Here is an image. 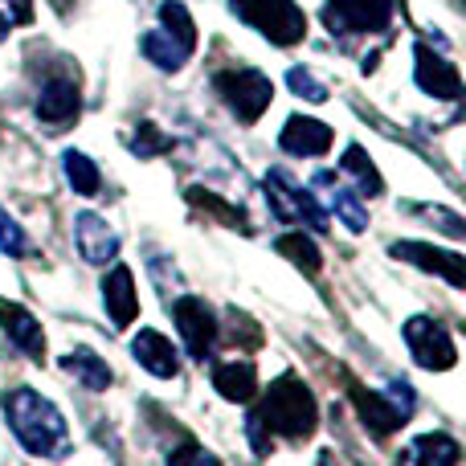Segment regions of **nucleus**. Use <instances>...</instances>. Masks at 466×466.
Wrapping results in <instances>:
<instances>
[{"label":"nucleus","instance_id":"1","mask_svg":"<svg viewBox=\"0 0 466 466\" xmlns=\"http://www.w3.org/2000/svg\"><path fill=\"white\" fill-rule=\"evenodd\" d=\"M5 421L16 434V442L37 459H62L70 451V430L66 418L54 410V401H46L33 389H13L5 397Z\"/></svg>","mask_w":466,"mask_h":466},{"label":"nucleus","instance_id":"2","mask_svg":"<svg viewBox=\"0 0 466 466\" xmlns=\"http://www.w3.org/2000/svg\"><path fill=\"white\" fill-rule=\"evenodd\" d=\"M249 418L266 430V434L279 438H311L319 410H315L311 389L299 377H279L262 397V410H254Z\"/></svg>","mask_w":466,"mask_h":466},{"label":"nucleus","instance_id":"3","mask_svg":"<svg viewBox=\"0 0 466 466\" xmlns=\"http://www.w3.org/2000/svg\"><path fill=\"white\" fill-rule=\"evenodd\" d=\"M139 49H144V57L156 66V70H164V74L185 70L193 49H197V25H193V16H188V8L180 5V0H164L160 29L144 33Z\"/></svg>","mask_w":466,"mask_h":466},{"label":"nucleus","instance_id":"4","mask_svg":"<svg viewBox=\"0 0 466 466\" xmlns=\"http://www.w3.org/2000/svg\"><path fill=\"white\" fill-rule=\"evenodd\" d=\"M229 8L274 46H299L307 37V16L295 0H229Z\"/></svg>","mask_w":466,"mask_h":466},{"label":"nucleus","instance_id":"5","mask_svg":"<svg viewBox=\"0 0 466 466\" xmlns=\"http://www.w3.org/2000/svg\"><path fill=\"white\" fill-rule=\"evenodd\" d=\"M352 401L360 410V421L372 430V434H393L405 421L413 418V389L405 385L401 377L389 380L385 393H364V389H352Z\"/></svg>","mask_w":466,"mask_h":466},{"label":"nucleus","instance_id":"6","mask_svg":"<svg viewBox=\"0 0 466 466\" xmlns=\"http://www.w3.org/2000/svg\"><path fill=\"white\" fill-rule=\"evenodd\" d=\"M262 193L266 201H270V213L279 221H299V226H311V229H323L328 226V213H323V205L315 201L311 193H307L303 185H295V177H287L282 168H270L262 177Z\"/></svg>","mask_w":466,"mask_h":466},{"label":"nucleus","instance_id":"7","mask_svg":"<svg viewBox=\"0 0 466 466\" xmlns=\"http://www.w3.org/2000/svg\"><path fill=\"white\" fill-rule=\"evenodd\" d=\"M405 344H410V356L426 372H451L454 364H459V344H454V336L438 319H430V315L405 319Z\"/></svg>","mask_w":466,"mask_h":466},{"label":"nucleus","instance_id":"8","mask_svg":"<svg viewBox=\"0 0 466 466\" xmlns=\"http://www.w3.org/2000/svg\"><path fill=\"white\" fill-rule=\"evenodd\" d=\"M213 86H218V95L226 98V106L241 123H254L274 98V86L262 70H226L213 78Z\"/></svg>","mask_w":466,"mask_h":466},{"label":"nucleus","instance_id":"9","mask_svg":"<svg viewBox=\"0 0 466 466\" xmlns=\"http://www.w3.org/2000/svg\"><path fill=\"white\" fill-rule=\"evenodd\" d=\"M393 21V0H328L323 5V25L339 37L352 33H380Z\"/></svg>","mask_w":466,"mask_h":466},{"label":"nucleus","instance_id":"10","mask_svg":"<svg viewBox=\"0 0 466 466\" xmlns=\"http://www.w3.org/2000/svg\"><path fill=\"white\" fill-rule=\"evenodd\" d=\"M172 319H177V331H180V344L188 348V356L193 360L205 364V356L213 352V344H218V315H213V307L205 303V299H177L172 303Z\"/></svg>","mask_w":466,"mask_h":466},{"label":"nucleus","instance_id":"11","mask_svg":"<svg viewBox=\"0 0 466 466\" xmlns=\"http://www.w3.org/2000/svg\"><path fill=\"white\" fill-rule=\"evenodd\" d=\"M37 119L49 127H66V123L78 119V78L70 70L46 74L37 90Z\"/></svg>","mask_w":466,"mask_h":466},{"label":"nucleus","instance_id":"12","mask_svg":"<svg viewBox=\"0 0 466 466\" xmlns=\"http://www.w3.org/2000/svg\"><path fill=\"white\" fill-rule=\"evenodd\" d=\"M413 82H418L426 95L446 98V103L462 98V74H459V66H451L442 54H434V49H426V46H413Z\"/></svg>","mask_w":466,"mask_h":466},{"label":"nucleus","instance_id":"13","mask_svg":"<svg viewBox=\"0 0 466 466\" xmlns=\"http://www.w3.org/2000/svg\"><path fill=\"white\" fill-rule=\"evenodd\" d=\"M389 254L405 258V262L421 266V270H430V274H438V279H446L451 287H462V282H466V262H462L459 249L426 246V241H393V246H389Z\"/></svg>","mask_w":466,"mask_h":466},{"label":"nucleus","instance_id":"14","mask_svg":"<svg viewBox=\"0 0 466 466\" xmlns=\"http://www.w3.org/2000/svg\"><path fill=\"white\" fill-rule=\"evenodd\" d=\"M0 328H5L8 344H13L21 356H29V360H37V364L46 360V331H41V323L33 319L21 303L0 299Z\"/></svg>","mask_w":466,"mask_h":466},{"label":"nucleus","instance_id":"15","mask_svg":"<svg viewBox=\"0 0 466 466\" xmlns=\"http://www.w3.org/2000/svg\"><path fill=\"white\" fill-rule=\"evenodd\" d=\"M131 356L139 360V369H147L152 377L160 380H172L180 372V356H177V344H172L168 336H160V331L144 328L131 336Z\"/></svg>","mask_w":466,"mask_h":466},{"label":"nucleus","instance_id":"16","mask_svg":"<svg viewBox=\"0 0 466 466\" xmlns=\"http://www.w3.org/2000/svg\"><path fill=\"white\" fill-rule=\"evenodd\" d=\"M74 238H78V254L86 258L90 266H106L115 254H119V233L90 209L78 213V221H74Z\"/></svg>","mask_w":466,"mask_h":466},{"label":"nucleus","instance_id":"17","mask_svg":"<svg viewBox=\"0 0 466 466\" xmlns=\"http://www.w3.org/2000/svg\"><path fill=\"white\" fill-rule=\"evenodd\" d=\"M331 139H336V131L328 123L311 119V115H290L279 136V147H287L290 156H323L331 147Z\"/></svg>","mask_w":466,"mask_h":466},{"label":"nucleus","instance_id":"18","mask_svg":"<svg viewBox=\"0 0 466 466\" xmlns=\"http://www.w3.org/2000/svg\"><path fill=\"white\" fill-rule=\"evenodd\" d=\"M103 307H106V315H111L115 328H127V323L136 319L139 299H136V279H131L127 266L106 270V279H103Z\"/></svg>","mask_w":466,"mask_h":466},{"label":"nucleus","instance_id":"19","mask_svg":"<svg viewBox=\"0 0 466 466\" xmlns=\"http://www.w3.org/2000/svg\"><path fill=\"white\" fill-rule=\"evenodd\" d=\"M462 446L451 434H421L401 451L397 466H459Z\"/></svg>","mask_w":466,"mask_h":466},{"label":"nucleus","instance_id":"20","mask_svg":"<svg viewBox=\"0 0 466 466\" xmlns=\"http://www.w3.org/2000/svg\"><path fill=\"white\" fill-rule=\"evenodd\" d=\"M315 185L328 193V205L336 209V218L344 221L348 229H352V233H364V229H369V213H364L360 197L348 193L344 185H336V172H319V177H315Z\"/></svg>","mask_w":466,"mask_h":466},{"label":"nucleus","instance_id":"21","mask_svg":"<svg viewBox=\"0 0 466 466\" xmlns=\"http://www.w3.org/2000/svg\"><path fill=\"white\" fill-rule=\"evenodd\" d=\"M213 389H218L226 401H249V397L258 393V372H254V364H246V360H226V364H218L213 369Z\"/></svg>","mask_w":466,"mask_h":466},{"label":"nucleus","instance_id":"22","mask_svg":"<svg viewBox=\"0 0 466 466\" xmlns=\"http://www.w3.org/2000/svg\"><path fill=\"white\" fill-rule=\"evenodd\" d=\"M62 369L74 372V377H78V385L95 389V393H98V389H111V380H115L111 364H106L98 352H90V348H74V352H66L62 356Z\"/></svg>","mask_w":466,"mask_h":466},{"label":"nucleus","instance_id":"23","mask_svg":"<svg viewBox=\"0 0 466 466\" xmlns=\"http://www.w3.org/2000/svg\"><path fill=\"white\" fill-rule=\"evenodd\" d=\"M62 168H66V177H70V188H74V193L95 197L98 188H103V177H98L95 160H90V156H82V152H74V147L62 156Z\"/></svg>","mask_w":466,"mask_h":466},{"label":"nucleus","instance_id":"24","mask_svg":"<svg viewBox=\"0 0 466 466\" xmlns=\"http://www.w3.org/2000/svg\"><path fill=\"white\" fill-rule=\"evenodd\" d=\"M274 249H279L282 258H290L299 270H307V274L319 270V246H315L307 233H282V238L274 241Z\"/></svg>","mask_w":466,"mask_h":466},{"label":"nucleus","instance_id":"25","mask_svg":"<svg viewBox=\"0 0 466 466\" xmlns=\"http://www.w3.org/2000/svg\"><path fill=\"white\" fill-rule=\"evenodd\" d=\"M339 172H352V177H360V180H356V185H360L369 197H377L380 188H385V185H380V172H377V164H372L369 156H364V147H356V144L348 147L344 156H339Z\"/></svg>","mask_w":466,"mask_h":466},{"label":"nucleus","instance_id":"26","mask_svg":"<svg viewBox=\"0 0 466 466\" xmlns=\"http://www.w3.org/2000/svg\"><path fill=\"white\" fill-rule=\"evenodd\" d=\"M0 254H13V258H29L33 254V241L29 233L16 226L5 209H0Z\"/></svg>","mask_w":466,"mask_h":466},{"label":"nucleus","instance_id":"27","mask_svg":"<svg viewBox=\"0 0 466 466\" xmlns=\"http://www.w3.org/2000/svg\"><path fill=\"white\" fill-rule=\"evenodd\" d=\"M287 82H290V95H299L303 103H328V86H319V78L311 70H303V66H295L287 74Z\"/></svg>","mask_w":466,"mask_h":466},{"label":"nucleus","instance_id":"28","mask_svg":"<svg viewBox=\"0 0 466 466\" xmlns=\"http://www.w3.org/2000/svg\"><path fill=\"white\" fill-rule=\"evenodd\" d=\"M33 21V0H0V37H8V29Z\"/></svg>","mask_w":466,"mask_h":466},{"label":"nucleus","instance_id":"29","mask_svg":"<svg viewBox=\"0 0 466 466\" xmlns=\"http://www.w3.org/2000/svg\"><path fill=\"white\" fill-rule=\"evenodd\" d=\"M168 466H221V459L213 451H205V446H180V451L168 454Z\"/></svg>","mask_w":466,"mask_h":466},{"label":"nucleus","instance_id":"30","mask_svg":"<svg viewBox=\"0 0 466 466\" xmlns=\"http://www.w3.org/2000/svg\"><path fill=\"white\" fill-rule=\"evenodd\" d=\"M164 147H168V139H164V131L156 127V123H139V136H136V147H131V152L136 156H156V152H164Z\"/></svg>","mask_w":466,"mask_h":466}]
</instances>
